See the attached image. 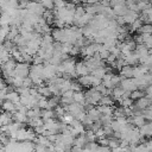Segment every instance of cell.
<instances>
[{"label": "cell", "instance_id": "obj_1", "mask_svg": "<svg viewBox=\"0 0 152 152\" xmlns=\"http://www.w3.org/2000/svg\"><path fill=\"white\" fill-rule=\"evenodd\" d=\"M84 95H86V102L94 106V104H99L101 99H102V95L95 89V88H88L86 91H84Z\"/></svg>", "mask_w": 152, "mask_h": 152}, {"label": "cell", "instance_id": "obj_2", "mask_svg": "<svg viewBox=\"0 0 152 152\" xmlns=\"http://www.w3.org/2000/svg\"><path fill=\"white\" fill-rule=\"evenodd\" d=\"M26 10H27L28 12H31V13L38 15V17H43L44 12L46 11V10L43 7V5L40 4V1L38 2V1H34V0L27 2V5H26Z\"/></svg>", "mask_w": 152, "mask_h": 152}, {"label": "cell", "instance_id": "obj_3", "mask_svg": "<svg viewBox=\"0 0 152 152\" xmlns=\"http://www.w3.org/2000/svg\"><path fill=\"white\" fill-rule=\"evenodd\" d=\"M30 64L26 63V62H20V63H17V66L14 69V74L15 76H19L21 78H25L28 76L30 74Z\"/></svg>", "mask_w": 152, "mask_h": 152}, {"label": "cell", "instance_id": "obj_4", "mask_svg": "<svg viewBox=\"0 0 152 152\" xmlns=\"http://www.w3.org/2000/svg\"><path fill=\"white\" fill-rule=\"evenodd\" d=\"M43 75H44V78L48 81V80H51L56 76H58V71H57V66L56 65H52L50 63H45L44 64V69H43Z\"/></svg>", "mask_w": 152, "mask_h": 152}, {"label": "cell", "instance_id": "obj_5", "mask_svg": "<svg viewBox=\"0 0 152 152\" xmlns=\"http://www.w3.org/2000/svg\"><path fill=\"white\" fill-rule=\"evenodd\" d=\"M120 87L125 91H129V93H132L133 90L138 89V87H137V84H135L133 78H122L121 82H120Z\"/></svg>", "mask_w": 152, "mask_h": 152}, {"label": "cell", "instance_id": "obj_6", "mask_svg": "<svg viewBox=\"0 0 152 152\" xmlns=\"http://www.w3.org/2000/svg\"><path fill=\"white\" fill-rule=\"evenodd\" d=\"M75 71L78 76H86V75H89L90 71H89V68L87 66L86 62L84 61H81V62H77L76 63V66H75Z\"/></svg>", "mask_w": 152, "mask_h": 152}, {"label": "cell", "instance_id": "obj_7", "mask_svg": "<svg viewBox=\"0 0 152 152\" xmlns=\"http://www.w3.org/2000/svg\"><path fill=\"white\" fill-rule=\"evenodd\" d=\"M147 71H148V69L145 66V65H142V64H140V65H134L133 66V78H139V77H142L145 74H147Z\"/></svg>", "mask_w": 152, "mask_h": 152}, {"label": "cell", "instance_id": "obj_8", "mask_svg": "<svg viewBox=\"0 0 152 152\" xmlns=\"http://www.w3.org/2000/svg\"><path fill=\"white\" fill-rule=\"evenodd\" d=\"M19 152H34V142L19 141Z\"/></svg>", "mask_w": 152, "mask_h": 152}, {"label": "cell", "instance_id": "obj_9", "mask_svg": "<svg viewBox=\"0 0 152 152\" xmlns=\"http://www.w3.org/2000/svg\"><path fill=\"white\" fill-rule=\"evenodd\" d=\"M124 59H125V63L128 64V65H137L139 63V57L134 51H132L131 53L124 56Z\"/></svg>", "mask_w": 152, "mask_h": 152}, {"label": "cell", "instance_id": "obj_10", "mask_svg": "<svg viewBox=\"0 0 152 152\" xmlns=\"http://www.w3.org/2000/svg\"><path fill=\"white\" fill-rule=\"evenodd\" d=\"M120 76L124 78H133V66L132 65H124L120 69Z\"/></svg>", "mask_w": 152, "mask_h": 152}, {"label": "cell", "instance_id": "obj_11", "mask_svg": "<svg viewBox=\"0 0 152 152\" xmlns=\"http://www.w3.org/2000/svg\"><path fill=\"white\" fill-rule=\"evenodd\" d=\"M151 104H152V103L147 100V97H146V96H144V97H141V99L137 100V102H135V104H134V106H135L139 110H145V109H147Z\"/></svg>", "mask_w": 152, "mask_h": 152}, {"label": "cell", "instance_id": "obj_12", "mask_svg": "<svg viewBox=\"0 0 152 152\" xmlns=\"http://www.w3.org/2000/svg\"><path fill=\"white\" fill-rule=\"evenodd\" d=\"M113 11H114V14L116 17H124L128 13V7L126 5H118V6H114L113 7Z\"/></svg>", "mask_w": 152, "mask_h": 152}, {"label": "cell", "instance_id": "obj_13", "mask_svg": "<svg viewBox=\"0 0 152 152\" xmlns=\"http://www.w3.org/2000/svg\"><path fill=\"white\" fill-rule=\"evenodd\" d=\"M14 120H13V114L12 113H8V112H4L0 114V124L1 125H10L12 124Z\"/></svg>", "mask_w": 152, "mask_h": 152}, {"label": "cell", "instance_id": "obj_14", "mask_svg": "<svg viewBox=\"0 0 152 152\" xmlns=\"http://www.w3.org/2000/svg\"><path fill=\"white\" fill-rule=\"evenodd\" d=\"M87 115H88L93 121H97V120H100V118H101V113H100V110L97 109V107H91L89 110H87Z\"/></svg>", "mask_w": 152, "mask_h": 152}, {"label": "cell", "instance_id": "obj_15", "mask_svg": "<svg viewBox=\"0 0 152 152\" xmlns=\"http://www.w3.org/2000/svg\"><path fill=\"white\" fill-rule=\"evenodd\" d=\"M97 109L100 110L101 115H113L114 113V107L113 106H104V104H99Z\"/></svg>", "mask_w": 152, "mask_h": 152}, {"label": "cell", "instance_id": "obj_16", "mask_svg": "<svg viewBox=\"0 0 152 152\" xmlns=\"http://www.w3.org/2000/svg\"><path fill=\"white\" fill-rule=\"evenodd\" d=\"M1 108L4 112H8V113H14L15 112V103L8 101V100H5L2 101V104H1Z\"/></svg>", "mask_w": 152, "mask_h": 152}, {"label": "cell", "instance_id": "obj_17", "mask_svg": "<svg viewBox=\"0 0 152 152\" xmlns=\"http://www.w3.org/2000/svg\"><path fill=\"white\" fill-rule=\"evenodd\" d=\"M11 57L17 62V63H20V62H24V58H23V53L20 52L19 48L15 46L12 51H11Z\"/></svg>", "mask_w": 152, "mask_h": 152}, {"label": "cell", "instance_id": "obj_18", "mask_svg": "<svg viewBox=\"0 0 152 152\" xmlns=\"http://www.w3.org/2000/svg\"><path fill=\"white\" fill-rule=\"evenodd\" d=\"M27 125H28L31 128H37V127L44 126V120H43L42 118H33V119H28Z\"/></svg>", "mask_w": 152, "mask_h": 152}, {"label": "cell", "instance_id": "obj_19", "mask_svg": "<svg viewBox=\"0 0 152 152\" xmlns=\"http://www.w3.org/2000/svg\"><path fill=\"white\" fill-rule=\"evenodd\" d=\"M13 114V120L17 121V122H20V124H25L28 121V116L26 114H23V113H19V112H14L12 113Z\"/></svg>", "mask_w": 152, "mask_h": 152}, {"label": "cell", "instance_id": "obj_20", "mask_svg": "<svg viewBox=\"0 0 152 152\" xmlns=\"http://www.w3.org/2000/svg\"><path fill=\"white\" fill-rule=\"evenodd\" d=\"M106 74H107V68L106 66H100V68H97V69H95L90 72V75H93V76H95L100 80H102Z\"/></svg>", "mask_w": 152, "mask_h": 152}, {"label": "cell", "instance_id": "obj_21", "mask_svg": "<svg viewBox=\"0 0 152 152\" xmlns=\"http://www.w3.org/2000/svg\"><path fill=\"white\" fill-rule=\"evenodd\" d=\"M27 116L28 119H33V118H42V109L37 106V107H33L31 109H28L27 112Z\"/></svg>", "mask_w": 152, "mask_h": 152}, {"label": "cell", "instance_id": "obj_22", "mask_svg": "<svg viewBox=\"0 0 152 152\" xmlns=\"http://www.w3.org/2000/svg\"><path fill=\"white\" fill-rule=\"evenodd\" d=\"M37 89H38V93L42 95V96H44V97H46V99H49V97H51V91H50V89H49V87H48V84H43V86H39V87H37Z\"/></svg>", "mask_w": 152, "mask_h": 152}, {"label": "cell", "instance_id": "obj_23", "mask_svg": "<svg viewBox=\"0 0 152 152\" xmlns=\"http://www.w3.org/2000/svg\"><path fill=\"white\" fill-rule=\"evenodd\" d=\"M74 102L84 106L86 104V95H84V93L83 91H76L74 94Z\"/></svg>", "mask_w": 152, "mask_h": 152}, {"label": "cell", "instance_id": "obj_24", "mask_svg": "<svg viewBox=\"0 0 152 152\" xmlns=\"http://www.w3.org/2000/svg\"><path fill=\"white\" fill-rule=\"evenodd\" d=\"M34 142H36V144H40V145H44V146H46V147H49L50 145H52V142L49 140V138H48L46 135H37Z\"/></svg>", "mask_w": 152, "mask_h": 152}, {"label": "cell", "instance_id": "obj_25", "mask_svg": "<svg viewBox=\"0 0 152 152\" xmlns=\"http://www.w3.org/2000/svg\"><path fill=\"white\" fill-rule=\"evenodd\" d=\"M97 55L101 57V59H103V61H106L108 57H109V55H110V52H109V50H108V48L106 46V45H101L100 46V49H99V51H97Z\"/></svg>", "mask_w": 152, "mask_h": 152}, {"label": "cell", "instance_id": "obj_26", "mask_svg": "<svg viewBox=\"0 0 152 152\" xmlns=\"http://www.w3.org/2000/svg\"><path fill=\"white\" fill-rule=\"evenodd\" d=\"M6 100H8V101H11L13 103H18V102H20V94L17 90H13V91L7 94Z\"/></svg>", "mask_w": 152, "mask_h": 152}, {"label": "cell", "instance_id": "obj_27", "mask_svg": "<svg viewBox=\"0 0 152 152\" xmlns=\"http://www.w3.org/2000/svg\"><path fill=\"white\" fill-rule=\"evenodd\" d=\"M27 137V128L21 127L17 131V141H26Z\"/></svg>", "mask_w": 152, "mask_h": 152}, {"label": "cell", "instance_id": "obj_28", "mask_svg": "<svg viewBox=\"0 0 152 152\" xmlns=\"http://www.w3.org/2000/svg\"><path fill=\"white\" fill-rule=\"evenodd\" d=\"M77 82L82 86V87H90V74L86 75V76H80Z\"/></svg>", "mask_w": 152, "mask_h": 152}, {"label": "cell", "instance_id": "obj_29", "mask_svg": "<svg viewBox=\"0 0 152 152\" xmlns=\"http://www.w3.org/2000/svg\"><path fill=\"white\" fill-rule=\"evenodd\" d=\"M119 104L120 107H124V108H129L133 106V100L131 97H125V99H120L119 101Z\"/></svg>", "mask_w": 152, "mask_h": 152}, {"label": "cell", "instance_id": "obj_30", "mask_svg": "<svg viewBox=\"0 0 152 152\" xmlns=\"http://www.w3.org/2000/svg\"><path fill=\"white\" fill-rule=\"evenodd\" d=\"M59 101H61L59 96H53V97H49V99H48V103H49V109H55V108H56V107L58 106Z\"/></svg>", "mask_w": 152, "mask_h": 152}, {"label": "cell", "instance_id": "obj_31", "mask_svg": "<svg viewBox=\"0 0 152 152\" xmlns=\"http://www.w3.org/2000/svg\"><path fill=\"white\" fill-rule=\"evenodd\" d=\"M138 32L140 34H152V24H142Z\"/></svg>", "mask_w": 152, "mask_h": 152}, {"label": "cell", "instance_id": "obj_32", "mask_svg": "<svg viewBox=\"0 0 152 152\" xmlns=\"http://www.w3.org/2000/svg\"><path fill=\"white\" fill-rule=\"evenodd\" d=\"M144 95H145L144 90H141V89H135V90H133V91L131 93V99H132L133 101H137V100L144 97Z\"/></svg>", "mask_w": 152, "mask_h": 152}, {"label": "cell", "instance_id": "obj_33", "mask_svg": "<svg viewBox=\"0 0 152 152\" xmlns=\"http://www.w3.org/2000/svg\"><path fill=\"white\" fill-rule=\"evenodd\" d=\"M55 116V112L53 109H43L42 110V119L45 121V120H49V119H52Z\"/></svg>", "mask_w": 152, "mask_h": 152}, {"label": "cell", "instance_id": "obj_34", "mask_svg": "<svg viewBox=\"0 0 152 152\" xmlns=\"http://www.w3.org/2000/svg\"><path fill=\"white\" fill-rule=\"evenodd\" d=\"M113 103H114V99H113L110 95H104V96H102V99H101V101H100V103H99V104L113 106Z\"/></svg>", "mask_w": 152, "mask_h": 152}, {"label": "cell", "instance_id": "obj_35", "mask_svg": "<svg viewBox=\"0 0 152 152\" xmlns=\"http://www.w3.org/2000/svg\"><path fill=\"white\" fill-rule=\"evenodd\" d=\"M53 112H55V115H57L59 119L66 114V109H65V107H64V106H61V104H58V106L53 109Z\"/></svg>", "mask_w": 152, "mask_h": 152}, {"label": "cell", "instance_id": "obj_36", "mask_svg": "<svg viewBox=\"0 0 152 152\" xmlns=\"http://www.w3.org/2000/svg\"><path fill=\"white\" fill-rule=\"evenodd\" d=\"M86 138H87L88 142H95V140H97L95 132L91 129H86Z\"/></svg>", "mask_w": 152, "mask_h": 152}, {"label": "cell", "instance_id": "obj_37", "mask_svg": "<svg viewBox=\"0 0 152 152\" xmlns=\"http://www.w3.org/2000/svg\"><path fill=\"white\" fill-rule=\"evenodd\" d=\"M119 146H120V139H116L114 137L109 138V140H108V147L110 150H114V148H116Z\"/></svg>", "mask_w": 152, "mask_h": 152}, {"label": "cell", "instance_id": "obj_38", "mask_svg": "<svg viewBox=\"0 0 152 152\" xmlns=\"http://www.w3.org/2000/svg\"><path fill=\"white\" fill-rule=\"evenodd\" d=\"M142 26V20L140 19V18H138L133 24H131V28H129V31L131 32H135V31H139V28Z\"/></svg>", "mask_w": 152, "mask_h": 152}, {"label": "cell", "instance_id": "obj_39", "mask_svg": "<svg viewBox=\"0 0 152 152\" xmlns=\"http://www.w3.org/2000/svg\"><path fill=\"white\" fill-rule=\"evenodd\" d=\"M38 107L43 110V109H49V103H48V99L44 96H40V99L38 100Z\"/></svg>", "mask_w": 152, "mask_h": 152}, {"label": "cell", "instance_id": "obj_40", "mask_svg": "<svg viewBox=\"0 0 152 152\" xmlns=\"http://www.w3.org/2000/svg\"><path fill=\"white\" fill-rule=\"evenodd\" d=\"M40 4L43 5V7L45 8V10H52V8H55V2H53V0H40Z\"/></svg>", "mask_w": 152, "mask_h": 152}, {"label": "cell", "instance_id": "obj_41", "mask_svg": "<svg viewBox=\"0 0 152 152\" xmlns=\"http://www.w3.org/2000/svg\"><path fill=\"white\" fill-rule=\"evenodd\" d=\"M148 151H150V150H148V147H147L146 141L135 145V152H148Z\"/></svg>", "mask_w": 152, "mask_h": 152}, {"label": "cell", "instance_id": "obj_42", "mask_svg": "<svg viewBox=\"0 0 152 152\" xmlns=\"http://www.w3.org/2000/svg\"><path fill=\"white\" fill-rule=\"evenodd\" d=\"M59 102L62 103V106H69V104L74 103V97H64V96H62Z\"/></svg>", "mask_w": 152, "mask_h": 152}, {"label": "cell", "instance_id": "obj_43", "mask_svg": "<svg viewBox=\"0 0 152 152\" xmlns=\"http://www.w3.org/2000/svg\"><path fill=\"white\" fill-rule=\"evenodd\" d=\"M34 152H48V147L40 144H34Z\"/></svg>", "mask_w": 152, "mask_h": 152}, {"label": "cell", "instance_id": "obj_44", "mask_svg": "<svg viewBox=\"0 0 152 152\" xmlns=\"http://www.w3.org/2000/svg\"><path fill=\"white\" fill-rule=\"evenodd\" d=\"M32 63L38 65V64H44L45 62H44V59H43L42 57H39L38 55H34V56H33V58H32Z\"/></svg>", "mask_w": 152, "mask_h": 152}, {"label": "cell", "instance_id": "obj_45", "mask_svg": "<svg viewBox=\"0 0 152 152\" xmlns=\"http://www.w3.org/2000/svg\"><path fill=\"white\" fill-rule=\"evenodd\" d=\"M32 86H33V82H32V80L27 76V77H25L24 78V82H23V87H26V88H32Z\"/></svg>", "mask_w": 152, "mask_h": 152}, {"label": "cell", "instance_id": "obj_46", "mask_svg": "<svg viewBox=\"0 0 152 152\" xmlns=\"http://www.w3.org/2000/svg\"><path fill=\"white\" fill-rule=\"evenodd\" d=\"M71 90H74L75 93L76 91H82V86L78 82H72L71 83Z\"/></svg>", "mask_w": 152, "mask_h": 152}, {"label": "cell", "instance_id": "obj_47", "mask_svg": "<svg viewBox=\"0 0 152 152\" xmlns=\"http://www.w3.org/2000/svg\"><path fill=\"white\" fill-rule=\"evenodd\" d=\"M108 140H109V138H107V137L100 138V139H97V144L101 146H108Z\"/></svg>", "mask_w": 152, "mask_h": 152}, {"label": "cell", "instance_id": "obj_48", "mask_svg": "<svg viewBox=\"0 0 152 152\" xmlns=\"http://www.w3.org/2000/svg\"><path fill=\"white\" fill-rule=\"evenodd\" d=\"M95 134H96V138H97V139H100V138H104V137H106V133H104V131H103L102 127H101L100 129H97V131L95 132Z\"/></svg>", "mask_w": 152, "mask_h": 152}, {"label": "cell", "instance_id": "obj_49", "mask_svg": "<svg viewBox=\"0 0 152 152\" xmlns=\"http://www.w3.org/2000/svg\"><path fill=\"white\" fill-rule=\"evenodd\" d=\"M74 94H75V91L70 89V90L64 91V93L62 94V96H64V97H74Z\"/></svg>", "mask_w": 152, "mask_h": 152}, {"label": "cell", "instance_id": "obj_50", "mask_svg": "<svg viewBox=\"0 0 152 152\" xmlns=\"http://www.w3.org/2000/svg\"><path fill=\"white\" fill-rule=\"evenodd\" d=\"M145 90H146V94H147V95H152V84L147 86Z\"/></svg>", "mask_w": 152, "mask_h": 152}, {"label": "cell", "instance_id": "obj_51", "mask_svg": "<svg viewBox=\"0 0 152 152\" xmlns=\"http://www.w3.org/2000/svg\"><path fill=\"white\" fill-rule=\"evenodd\" d=\"M6 86H7V84H6L5 80H2V78L0 77V90H1V89H4V88H5Z\"/></svg>", "mask_w": 152, "mask_h": 152}, {"label": "cell", "instance_id": "obj_52", "mask_svg": "<svg viewBox=\"0 0 152 152\" xmlns=\"http://www.w3.org/2000/svg\"><path fill=\"white\" fill-rule=\"evenodd\" d=\"M5 137H6V134H4L2 132H0V142L4 140V138H5Z\"/></svg>", "mask_w": 152, "mask_h": 152}, {"label": "cell", "instance_id": "obj_53", "mask_svg": "<svg viewBox=\"0 0 152 152\" xmlns=\"http://www.w3.org/2000/svg\"><path fill=\"white\" fill-rule=\"evenodd\" d=\"M82 152H93L90 148H88V147H84V148H82Z\"/></svg>", "mask_w": 152, "mask_h": 152}, {"label": "cell", "instance_id": "obj_54", "mask_svg": "<svg viewBox=\"0 0 152 152\" xmlns=\"http://www.w3.org/2000/svg\"><path fill=\"white\" fill-rule=\"evenodd\" d=\"M80 2H83V4H87L88 2V0H78Z\"/></svg>", "mask_w": 152, "mask_h": 152}, {"label": "cell", "instance_id": "obj_55", "mask_svg": "<svg viewBox=\"0 0 152 152\" xmlns=\"http://www.w3.org/2000/svg\"><path fill=\"white\" fill-rule=\"evenodd\" d=\"M4 49V43H0V50Z\"/></svg>", "mask_w": 152, "mask_h": 152}, {"label": "cell", "instance_id": "obj_56", "mask_svg": "<svg viewBox=\"0 0 152 152\" xmlns=\"http://www.w3.org/2000/svg\"><path fill=\"white\" fill-rule=\"evenodd\" d=\"M148 142H150V145H151V147H152V138L148 140Z\"/></svg>", "mask_w": 152, "mask_h": 152}, {"label": "cell", "instance_id": "obj_57", "mask_svg": "<svg viewBox=\"0 0 152 152\" xmlns=\"http://www.w3.org/2000/svg\"><path fill=\"white\" fill-rule=\"evenodd\" d=\"M148 152H152V150H150V151H148Z\"/></svg>", "mask_w": 152, "mask_h": 152}]
</instances>
